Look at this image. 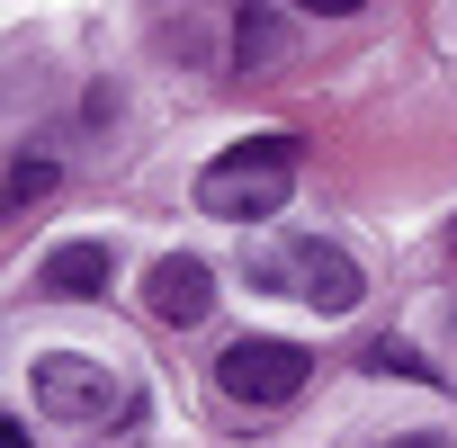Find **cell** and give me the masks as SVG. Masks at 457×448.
I'll return each mask as SVG.
<instances>
[{"mask_svg": "<svg viewBox=\"0 0 457 448\" xmlns=\"http://www.w3.org/2000/svg\"><path fill=\"white\" fill-rule=\"evenodd\" d=\"M144 305H153V323H206V305H215V278H206V261H188V252H170V261H153L144 270Z\"/></svg>", "mask_w": 457, "mask_h": 448, "instance_id": "5", "label": "cell"}, {"mask_svg": "<svg viewBox=\"0 0 457 448\" xmlns=\"http://www.w3.org/2000/svg\"><path fill=\"white\" fill-rule=\"evenodd\" d=\"M448 261H457V224H448Z\"/></svg>", "mask_w": 457, "mask_h": 448, "instance_id": "12", "label": "cell"}, {"mask_svg": "<svg viewBox=\"0 0 457 448\" xmlns=\"http://www.w3.org/2000/svg\"><path fill=\"white\" fill-rule=\"evenodd\" d=\"M296 188V135H243L234 153H215L197 170V215L215 224H270Z\"/></svg>", "mask_w": 457, "mask_h": 448, "instance_id": "1", "label": "cell"}, {"mask_svg": "<svg viewBox=\"0 0 457 448\" xmlns=\"http://www.w3.org/2000/svg\"><path fill=\"white\" fill-rule=\"evenodd\" d=\"M386 448H457L448 430H403V439H386Z\"/></svg>", "mask_w": 457, "mask_h": 448, "instance_id": "10", "label": "cell"}, {"mask_svg": "<svg viewBox=\"0 0 457 448\" xmlns=\"http://www.w3.org/2000/svg\"><path fill=\"white\" fill-rule=\"evenodd\" d=\"M287 54H296V19H278V10L252 0V10L234 19V63H243V72H278Z\"/></svg>", "mask_w": 457, "mask_h": 448, "instance_id": "7", "label": "cell"}, {"mask_svg": "<svg viewBox=\"0 0 457 448\" xmlns=\"http://www.w3.org/2000/svg\"><path fill=\"white\" fill-rule=\"evenodd\" d=\"M305 377H314V359H305L296 341H270V332H243V341H224V350H215V386L234 394V403H252V412L296 403Z\"/></svg>", "mask_w": 457, "mask_h": 448, "instance_id": "4", "label": "cell"}, {"mask_svg": "<svg viewBox=\"0 0 457 448\" xmlns=\"http://www.w3.org/2000/svg\"><path fill=\"white\" fill-rule=\"evenodd\" d=\"M54 179H63V170H54L46 153H28V144H19V153H10V215L46 206V197H54Z\"/></svg>", "mask_w": 457, "mask_h": 448, "instance_id": "8", "label": "cell"}, {"mask_svg": "<svg viewBox=\"0 0 457 448\" xmlns=\"http://www.w3.org/2000/svg\"><path fill=\"white\" fill-rule=\"evenodd\" d=\"M368 368H386V377L403 368V377H421V386H439V368H421V359H412L403 341H377V350H368Z\"/></svg>", "mask_w": 457, "mask_h": 448, "instance_id": "9", "label": "cell"}, {"mask_svg": "<svg viewBox=\"0 0 457 448\" xmlns=\"http://www.w3.org/2000/svg\"><path fill=\"white\" fill-rule=\"evenodd\" d=\"M108 278H117V252H108V243H54V252L37 261V296H63V305L99 296Z\"/></svg>", "mask_w": 457, "mask_h": 448, "instance_id": "6", "label": "cell"}, {"mask_svg": "<svg viewBox=\"0 0 457 448\" xmlns=\"http://www.w3.org/2000/svg\"><path fill=\"white\" fill-rule=\"evenodd\" d=\"M0 448H28V421H0Z\"/></svg>", "mask_w": 457, "mask_h": 448, "instance_id": "11", "label": "cell"}, {"mask_svg": "<svg viewBox=\"0 0 457 448\" xmlns=\"http://www.w3.org/2000/svg\"><path fill=\"white\" fill-rule=\"evenodd\" d=\"M243 270H252V287H270V296H305L314 314H350V305L368 296L359 261L332 252V243H261Z\"/></svg>", "mask_w": 457, "mask_h": 448, "instance_id": "3", "label": "cell"}, {"mask_svg": "<svg viewBox=\"0 0 457 448\" xmlns=\"http://www.w3.org/2000/svg\"><path fill=\"white\" fill-rule=\"evenodd\" d=\"M28 394H37L46 421H72V430L135 412V386H126L108 359H90V350H37V359H28Z\"/></svg>", "mask_w": 457, "mask_h": 448, "instance_id": "2", "label": "cell"}]
</instances>
